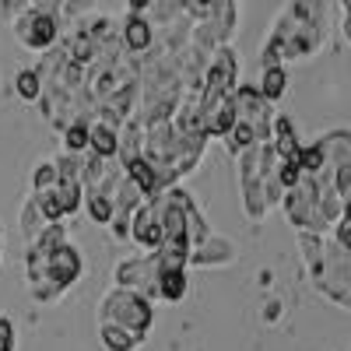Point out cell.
I'll use <instances>...</instances> for the list:
<instances>
[{
	"label": "cell",
	"mask_w": 351,
	"mask_h": 351,
	"mask_svg": "<svg viewBox=\"0 0 351 351\" xmlns=\"http://www.w3.org/2000/svg\"><path fill=\"white\" fill-rule=\"evenodd\" d=\"M60 176H56V165H53V158L49 162H39L36 169H32V190H46V186H53Z\"/></svg>",
	"instance_id": "4316f807"
},
{
	"label": "cell",
	"mask_w": 351,
	"mask_h": 351,
	"mask_svg": "<svg viewBox=\"0 0 351 351\" xmlns=\"http://www.w3.org/2000/svg\"><path fill=\"white\" fill-rule=\"evenodd\" d=\"M144 8H148V0H127V11L130 14H144Z\"/></svg>",
	"instance_id": "f546056e"
},
{
	"label": "cell",
	"mask_w": 351,
	"mask_h": 351,
	"mask_svg": "<svg viewBox=\"0 0 351 351\" xmlns=\"http://www.w3.org/2000/svg\"><path fill=\"white\" fill-rule=\"evenodd\" d=\"M221 141H225V152H228L232 158H236L239 152H246V148H250V144H256V137H253V130H250V127H246L243 120H236V123H232V127L225 130V137H221Z\"/></svg>",
	"instance_id": "cb8c5ba5"
},
{
	"label": "cell",
	"mask_w": 351,
	"mask_h": 351,
	"mask_svg": "<svg viewBox=\"0 0 351 351\" xmlns=\"http://www.w3.org/2000/svg\"><path fill=\"white\" fill-rule=\"evenodd\" d=\"M81 25H84V32L92 36L95 43H109V39L120 36V21H116L112 14H92L88 21H81Z\"/></svg>",
	"instance_id": "7402d4cb"
},
{
	"label": "cell",
	"mask_w": 351,
	"mask_h": 351,
	"mask_svg": "<svg viewBox=\"0 0 351 351\" xmlns=\"http://www.w3.org/2000/svg\"><path fill=\"white\" fill-rule=\"evenodd\" d=\"M239 250L228 236H215L208 232L200 243L190 246V256H186V267H228V263H236Z\"/></svg>",
	"instance_id": "30bf717a"
},
{
	"label": "cell",
	"mask_w": 351,
	"mask_h": 351,
	"mask_svg": "<svg viewBox=\"0 0 351 351\" xmlns=\"http://www.w3.org/2000/svg\"><path fill=\"white\" fill-rule=\"evenodd\" d=\"M232 106H236V120H243L256 141L271 137V120H274V102H267L256 84H236L232 88Z\"/></svg>",
	"instance_id": "ba28073f"
},
{
	"label": "cell",
	"mask_w": 351,
	"mask_h": 351,
	"mask_svg": "<svg viewBox=\"0 0 351 351\" xmlns=\"http://www.w3.org/2000/svg\"><path fill=\"white\" fill-rule=\"evenodd\" d=\"M88 123H92V120H71V123L60 130L64 152H71V155H84V152H88Z\"/></svg>",
	"instance_id": "44dd1931"
},
{
	"label": "cell",
	"mask_w": 351,
	"mask_h": 351,
	"mask_svg": "<svg viewBox=\"0 0 351 351\" xmlns=\"http://www.w3.org/2000/svg\"><path fill=\"white\" fill-rule=\"evenodd\" d=\"M123 172H127V180H130V183H134V186H137L144 197H158L162 190H169V186L158 180V172H155L148 162H144L141 155L127 158V162H123Z\"/></svg>",
	"instance_id": "4fadbf2b"
},
{
	"label": "cell",
	"mask_w": 351,
	"mask_h": 351,
	"mask_svg": "<svg viewBox=\"0 0 351 351\" xmlns=\"http://www.w3.org/2000/svg\"><path fill=\"white\" fill-rule=\"evenodd\" d=\"M278 208H285V215H288L291 225H295V232H327V228H330L327 215L319 211L313 176H302L295 186H288V190L281 193Z\"/></svg>",
	"instance_id": "5b68a950"
},
{
	"label": "cell",
	"mask_w": 351,
	"mask_h": 351,
	"mask_svg": "<svg viewBox=\"0 0 351 351\" xmlns=\"http://www.w3.org/2000/svg\"><path fill=\"white\" fill-rule=\"evenodd\" d=\"M25 271H28V295H32V302L36 306H53L81 281L84 256L67 239V243H60L56 250H49L39 260H25Z\"/></svg>",
	"instance_id": "3957f363"
},
{
	"label": "cell",
	"mask_w": 351,
	"mask_h": 351,
	"mask_svg": "<svg viewBox=\"0 0 351 351\" xmlns=\"http://www.w3.org/2000/svg\"><path fill=\"white\" fill-rule=\"evenodd\" d=\"M271 148L278 152V158H295L299 155V148H302V141H299V134H295V127H291V120L288 116H281V112H274V120H271Z\"/></svg>",
	"instance_id": "5bb4252c"
},
{
	"label": "cell",
	"mask_w": 351,
	"mask_h": 351,
	"mask_svg": "<svg viewBox=\"0 0 351 351\" xmlns=\"http://www.w3.org/2000/svg\"><path fill=\"white\" fill-rule=\"evenodd\" d=\"M88 152H95L99 158H116V127L106 120L88 123Z\"/></svg>",
	"instance_id": "e0dca14e"
},
{
	"label": "cell",
	"mask_w": 351,
	"mask_h": 351,
	"mask_svg": "<svg viewBox=\"0 0 351 351\" xmlns=\"http://www.w3.org/2000/svg\"><path fill=\"white\" fill-rule=\"evenodd\" d=\"M60 49H64V56H67L71 64L88 67V64L95 60V53H99V43L84 32V25H77V28H71V32L64 36V46Z\"/></svg>",
	"instance_id": "7c38bea8"
},
{
	"label": "cell",
	"mask_w": 351,
	"mask_h": 351,
	"mask_svg": "<svg viewBox=\"0 0 351 351\" xmlns=\"http://www.w3.org/2000/svg\"><path fill=\"white\" fill-rule=\"evenodd\" d=\"M0 351H18V330L8 316H0Z\"/></svg>",
	"instance_id": "83f0119b"
},
{
	"label": "cell",
	"mask_w": 351,
	"mask_h": 351,
	"mask_svg": "<svg viewBox=\"0 0 351 351\" xmlns=\"http://www.w3.org/2000/svg\"><path fill=\"white\" fill-rule=\"evenodd\" d=\"M11 25H14V39L32 53H46L49 46L60 43V18L49 14V11H39V8L25 4L11 18Z\"/></svg>",
	"instance_id": "8992f818"
},
{
	"label": "cell",
	"mask_w": 351,
	"mask_h": 351,
	"mask_svg": "<svg viewBox=\"0 0 351 351\" xmlns=\"http://www.w3.org/2000/svg\"><path fill=\"white\" fill-rule=\"evenodd\" d=\"M49 221L43 218V211H39V204L32 200V197H28L25 204H21V236H25V243L28 239H36L39 236V232L46 228Z\"/></svg>",
	"instance_id": "603a6c76"
},
{
	"label": "cell",
	"mask_w": 351,
	"mask_h": 351,
	"mask_svg": "<svg viewBox=\"0 0 351 351\" xmlns=\"http://www.w3.org/2000/svg\"><path fill=\"white\" fill-rule=\"evenodd\" d=\"M81 208L88 211V218H92L95 225H109V218H112V200L106 193H99V190H84Z\"/></svg>",
	"instance_id": "ffe728a7"
},
{
	"label": "cell",
	"mask_w": 351,
	"mask_h": 351,
	"mask_svg": "<svg viewBox=\"0 0 351 351\" xmlns=\"http://www.w3.org/2000/svg\"><path fill=\"white\" fill-rule=\"evenodd\" d=\"M152 43H155L152 21L144 18V14H130V11H127V18L120 21V46H123L127 53L137 56V53H148Z\"/></svg>",
	"instance_id": "8fae6325"
},
{
	"label": "cell",
	"mask_w": 351,
	"mask_h": 351,
	"mask_svg": "<svg viewBox=\"0 0 351 351\" xmlns=\"http://www.w3.org/2000/svg\"><path fill=\"white\" fill-rule=\"evenodd\" d=\"M14 92H18V99H25V102H36V99H39V92H43L39 74H36L32 67L18 71V74H14Z\"/></svg>",
	"instance_id": "d4e9b609"
},
{
	"label": "cell",
	"mask_w": 351,
	"mask_h": 351,
	"mask_svg": "<svg viewBox=\"0 0 351 351\" xmlns=\"http://www.w3.org/2000/svg\"><path fill=\"white\" fill-rule=\"evenodd\" d=\"M127 239L137 250H155L158 246V239H162V204H158V197H144L134 208Z\"/></svg>",
	"instance_id": "9c48e42d"
},
{
	"label": "cell",
	"mask_w": 351,
	"mask_h": 351,
	"mask_svg": "<svg viewBox=\"0 0 351 351\" xmlns=\"http://www.w3.org/2000/svg\"><path fill=\"white\" fill-rule=\"evenodd\" d=\"M302 263L313 288L334 306H351V250L334 243L330 232H299Z\"/></svg>",
	"instance_id": "7a4b0ae2"
},
{
	"label": "cell",
	"mask_w": 351,
	"mask_h": 351,
	"mask_svg": "<svg viewBox=\"0 0 351 351\" xmlns=\"http://www.w3.org/2000/svg\"><path fill=\"white\" fill-rule=\"evenodd\" d=\"M158 299L162 302H183L186 291H190V281H186V267H162L158 274Z\"/></svg>",
	"instance_id": "9a60e30c"
},
{
	"label": "cell",
	"mask_w": 351,
	"mask_h": 351,
	"mask_svg": "<svg viewBox=\"0 0 351 351\" xmlns=\"http://www.w3.org/2000/svg\"><path fill=\"white\" fill-rule=\"evenodd\" d=\"M281 302H271V306H263V319H267V324H278V319H281Z\"/></svg>",
	"instance_id": "f1b7e54d"
},
{
	"label": "cell",
	"mask_w": 351,
	"mask_h": 351,
	"mask_svg": "<svg viewBox=\"0 0 351 351\" xmlns=\"http://www.w3.org/2000/svg\"><path fill=\"white\" fill-rule=\"evenodd\" d=\"M158 274H162V260L152 253V250H144L141 256H127L116 263V271H112V281L116 285H123V288H134L141 291V295H148L152 302L158 299Z\"/></svg>",
	"instance_id": "52a82bcc"
},
{
	"label": "cell",
	"mask_w": 351,
	"mask_h": 351,
	"mask_svg": "<svg viewBox=\"0 0 351 351\" xmlns=\"http://www.w3.org/2000/svg\"><path fill=\"white\" fill-rule=\"evenodd\" d=\"M95 0H60V8H56V18H67V21H81L84 14H92Z\"/></svg>",
	"instance_id": "484cf974"
},
{
	"label": "cell",
	"mask_w": 351,
	"mask_h": 351,
	"mask_svg": "<svg viewBox=\"0 0 351 351\" xmlns=\"http://www.w3.org/2000/svg\"><path fill=\"white\" fill-rule=\"evenodd\" d=\"M56 183H60V180H56ZM56 183L46 186V190H32V200L39 204V211H43L46 221H64V218H67L64 197H60V190H56Z\"/></svg>",
	"instance_id": "d6986e66"
},
{
	"label": "cell",
	"mask_w": 351,
	"mask_h": 351,
	"mask_svg": "<svg viewBox=\"0 0 351 351\" xmlns=\"http://www.w3.org/2000/svg\"><path fill=\"white\" fill-rule=\"evenodd\" d=\"M256 92L267 99V102H278V99L288 92V71H285V64H263V74H260Z\"/></svg>",
	"instance_id": "ac0fdd59"
},
{
	"label": "cell",
	"mask_w": 351,
	"mask_h": 351,
	"mask_svg": "<svg viewBox=\"0 0 351 351\" xmlns=\"http://www.w3.org/2000/svg\"><path fill=\"white\" fill-rule=\"evenodd\" d=\"M99 319L106 324H120L137 337H148L152 324H155V302L148 295H141L134 288L112 285L106 295L99 299Z\"/></svg>",
	"instance_id": "277c9868"
},
{
	"label": "cell",
	"mask_w": 351,
	"mask_h": 351,
	"mask_svg": "<svg viewBox=\"0 0 351 351\" xmlns=\"http://www.w3.org/2000/svg\"><path fill=\"white\" fill-rule=\"evenodd\" d=\"M99 341H102L106 351H137L144 344V337L130 334L120 324H106V319H99Z\"/></svg>",
	"instance_id": "2e32d148"
},
{
	"label": "cell",
	"mask_w": 351,
	"mask_h": 351,
	"mask_svg": "<svg viewBox=\"0 0 351 351\" xmlns=\"http://www.w3.org/2000/svg\"><path fill=\"white\" fill-rule=\"evenodd\" d=\"M327 43V11L324 0H288V8L274 18V28L260 49V64L309 60Z\"/></svg>",
	"instance_id": "6da1fadb"
},
{
	"label": "cell",
	"mask_w": 351,
	"mask_h": 351,
	"mask_svg": "<svg viewBox=\"0 0 351 351\" xmlns=\"http://www.w3.org/2000/svg\"><path fill=\"white\" fill-rule=\"evenodd\" d=\"M0 260H4V246H0Z\"/></svg>",
	"instance_id": "4dcf8cb0"
}]
</instances>
